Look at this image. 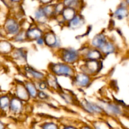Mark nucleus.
I'll use <instances>...</instances> for the list:
<instances>
[{
  "mask_svg": "<svg viewBox=\"0 0 129 129\" xmlns=\"http://www.w3.org/2000/svg\"><path fill=\"white\" fill-rule=\"evenodd\" d=\"M55 53L60 61L73 66L79 64L82 60L79 50L74 47H62Z\"/></svg>",
  "mask_w": 129,
  "mask_h": 129,
  "instance_id": "f257e3e1",
  "label": "nucleus"
},
{
  "mask_svg": "<svg viewBox=\"0 0 129 129\" xmlns=\"http://www.w3.org/2000/svg\"><path fill=\"white\" fill-rule=\"evenodd\" d=\"M49 73L57 78L64 77L72 79L76 73L75 66L69 65L61 61L50 62L48 66Z\"/></svg>",
  "mask_w": 129,
  "mask_h": 129,
  "instance_id": "f03ea898",
  "label": "nucleus"
},
{
  "mask_svg": "<svg viewBox=\"0 0 129 129\" xmlns=\"http://www.w3.org/2000/svg\"><path fill=\"white\" fill-rule=\"evenodd\" d=\"M98 103L103 110L105 116L107 117L117 118L122 117L125 113L123 106L115 102L99 100Z\"/></svg>",
  "mask_w": 129,
  "mask_h": 129,
  "instance_id": "7ed1b4c3",
  "label": "nucleus"
},
{
  "mask_svg": "<svg viewBox=\"0 0 129 129\" xmlns=\"http://www.w3.org/2000/svg\"><path fill=\"white\" fill-rule=\"evenodd\" d=\"M79 107L88 115L96 117H105L103 110L98 102H94L88 100H83L79 102Z\"/></svg>",
  "mask_w": 129,
  "mask_h": 129,
  "instance_id": "20e7f679",
  "label": "nucleus"
},
{
  "mask_svg": "<svg viewBox=\"0 0 129 129\" xmlns=\"http://www.w3.org/2000/svg\"><path fill=\"white\" fill-rule=\"evenodd\" d=\"M44 39L45 41V46L51 50L55 52L62 48L61 40L54 30L50 28L45 30Z\"/></svg>",
  "mask_w": 129,
  "mask_h": 129,
  "instance_id": "39448f33",
  "label": "nucleus"
},
{
  "mask_svg": "<svg viewBox=\"0 0 129 129\" xmlns=\"http://www.w3.org/2000/svg\"><path fill=\"white\" fill-rule=\"evenodd\" d=\"M83 60H98L102 61L105 57L100 50L94 49L89 46V44L84 45L79 49Z\"/></svg>",
  "mask_w": 129,
  "mask_h": 129,
  "instance_id": "423d86ee",
  "label": "nucleus"
},
{
  "mask_svg": "<svg viewBox=\"0 0 129 129\" xmlns=\"http://www.w3.org/2000/svg\"><path fill=\"white\" fill-rule=\"evenodd\" d=\"M83 64L79 65L80 71L91 76L94 77L100 72L102 68V61L98 60H83Z\"/></svg>",
  "mask_w": 129,
  "mask_h": 129,
  "instance_id": "0eeeda50",
  "label": "nucleus"
},
{
  "mask_svg": "<svg viewBox=\"0 0 129 129\" xmlns=\"http://www.w3.org/2000/svg\"><path fill=\"white\" fill-rule=\"evenodd\" d=\"M94 77L81 71H77L71 79L73 86L79 89H86L90 86Z\"/></svg>",
  "mask_w": 129,
  "mask_h": 129,
  "instance_id": "6e6552de",
  "label": "nucleus"
},
{
  "mask_svg": "<svg viewBox=\"0 0 129 129\" xmlns=\"http://www.w3.org/2000/svg\"><path fill=\"white\" fill-rule=\"evenodd\" d=\"M4 28L6 31L7 36H10L12 39L22 30L23 27L21 23L17 18L15 17H10L5 21Z\"/></svg>",
  "mask_w": 129,
  "mask_h": 129,
  "instance_id": "1a4fd4ad",
  "label": "nucleus"
},
{
  "mask_svg": "<svg viewBox=\"0 0 129 129\" xmlns=\"http://www.w3.org/2000/svg\"><path fill=\"white\" fill-rule=\"evenodd\" d=\"M24 74H25L27 79H31L35 82H39L40 81L45 80L46 79L47 74L40 70H38L36 68H34L31 66L26 64L22 67Z\"/></svg>",
  "mask_w": 129,
  "mask_h": 129,
  "instance_id": "9d476101",
  "label": "nucleus"
},
{
  "mask_svg": "<svg viewBox=\"0 0 129 129\" xmlns=\"http://www.w3.org/2000/svg\"><path fill=\"white\" fill-rule=\"evenodd\" d=\"M45 30L42 27L34 23L31 25L26 29V37L28 42H35L39 38L44 37Z\"/></svg>",
  "mask_w": 129,
  "mask_h": 129,
  "instance_id": "9b49d317",
  "label": "nucleus"
},
{
  "mask_svg": "<svg viewBox=\"0 0 129 129\" xmlns=\"http://www.w3.org/2000/svg\"><path fill=\"white\" fill-rule=\"evenodd\" d=\"M14 91H15V93H14L13 96L25 102V103H30V102L31 101V98L26 90L23 81H18L15 86V90Z\"/></svg>",
  "mask_w": 129,
  "mask_h": 129,
  "instance_id": "f8f14e48",
  "label": "nucleus"
},
{
  "mask_svg": "<svg viewBox=\"0 0 129 129\" xmlns=\"http://www.w3.org/2000/svg\"><path fill=\"white\" fill-rule=\"evenodd\" d=\"M26 104L15 96L11 97L9 112L15 115H20L26 110Z\"/></svg>",
  "mask_w": 129,
  "mask_h": 129,
  "instance_id": "ddd939ff",
  "label": "nucleus"
},
{
  "mask_svg": "<svg viewBox=\"0 0 129 129\" xmlns=\"http://www.w3.org/2000/svg\"><path fill=\"white\" fill-rule=\"evenodd\" d=\"M11 56L16 62L22 66V67L27 64L28 51L25 48H15L11 52Z\"/></svg>",
  "mask_w": 129,
  "mask_h": 129,
  "instance_id": "4468645a",
  "label": "nucleus"
},
{
  "mask_svg": "<svg viewBox=\"0 0 129 129\" xmlns=\"http://www.w3.org/2000/svg\"><path fill=\"white\" fill-rule=\"evenodd\" d=\"M108 39L109 38L106 35V34L103 32H100L93 36L88 44L91 47L100 50L105 43L108 41Z\"/></svg>",
  "mask_w": 129,
  "mask_h": 129,
  "instance_id": "2eb2a0df",
  "label": "nucleus"
},
{
  "mask_svg": "<svg viewBox=\"0 0 129 129\" xmlns=\"http://www.w3.org/2000/svg\"><path fill=\"white\" fill-rule=\"evenodd\" d=\"M33 18H34V23L40 26H46L48 22L50 21V19L47 17L46 14L45 13L42 6L38 7L35 10Z\"/></svg>",
  "mask_w": 129,
  "mask_h": 129,
  "instance_id": "dca6fc26",
  "label": "nucleus"
},
{
  "mask_svg": "<svg viewBox=\"0 0 129 129\" xmlns=\"http://www.w3.org/2000/svg\"><path fill=\"white\" fill-rule=\"evenodd\" d=\"M86 20L84 16L79 13L66 25V27L71 30H78L85 25Z\"/></svg>",
  "mask_w": 129,
  "mask_h": 129,
  "instance_id": "f3484780",
  "label": "nucleus"
},
{
  "mask_svg": "<svg viewBox=\"0 0 129 129\" xmlns=\"http://www.w3.org/2000/svg\"><path fill=\"white\" fill-rule=\"evenodd\" d=\"M129 16V7L125 1H122L115 9L113 13V17L115 20H123Z\"/></svg>",
  "mask_w": 129,
  "mask_h": 129,
  "instance_id": "a211bd4d",
  "label": "nucleus"
},
{
  "mask_svg": "<svg viewBox=\"0 0 129 129\" xmlns=\"http://www.w3.org/2000/svg\"><path fill=\"white\" fill-rule=\"evenodd\" d=\"M100 51L103 54V56L105 57L112 54H117L118 51V48L115 42L113 40L109 39L101 49Z\"/></svg>",
  "mask_w": 129,
  "mask_h": 129,
  "instance_id": "6ab92c4d",
  "label": "nucleus"
},
{
  "mask_svg": "<svg viewBox=\"0 0 129 129\" xmlns=\"http://www.w3.org/2000/svg\"><path fill=\"white\" fill-rule=\"evenodd\" d=\"M23 82L29 96L31 98V100H37V96L39 90L37 86L36 82L28 79H26Z\"/></svg>",
  "mask_w": 129,
  "mask_h": 129,
  "instance_id": "aec40b11",
  "label": "nucleus"
},
{
  "mask_svg": "<svg viewBox=\"0 0 129 129\" xmlns=\"http://www.w3.org/2000/svg\"><path fill=\"white\" fill-rule=\"evenodd\" d=\"M45 79L48 83L49 89H50L51 91H55L57 93H59L60 90H62L61 87L58 83L56 76L48 73V74H47V77Z\"/></svg>",
  "mask_w": 129,
  "mask_h": 129,
  "instance_id": "412c9836",
  "label": "nucleus"
},
{
  "mask_svg": "<svg viewBox=\"0 0 129 129\" xmlns=\"http://www.w3.org/2000/svg\"><path fill=\"white\" fill-rule=\"evenodd\" d=\"M78 11H77L75 9L71 8H66L65 7L64 11H62V14L60 15L62 18L65 22L66 25L68 22L74 18L78 13H79Z\"/></svg>",
  "mask_w": 129,
  "mask_h": 129,
  "instance_id": "4be33fe9",
  "label": "nucleus"
},
{
  "mask_svg": "<svg viewBox=\"0 0 129 129\" xmlns=\"http://www.w3.org/2000/svg\"><path fill=\"white\" fill-rule=\"evenodd\" d=\"M63 4L66 8H71L80 12L83 8V0H63Z\"/></svg>",
  "mask_w": 129,
  "mask_h": 129,
  "instance_id": "5701e85b",
  "label": "nucleus"
},
{
  "mask_svg": "<svg viewBox=\"0 0 129 129\" xmlns=\"http://www.w3.org/2000/svg\"><path fill=\"white\" fill-rule=\"evenodd\" d=\"M14 49L15 47L10 42L7 41V40L0 41V54H11Z\"/></svg>",
  "mask_w": 129,
  "mask_h": 129,
  "instance_id": "b1692460",
  "label": "nucleus"
},
{
  "mask_svg": "<svg viewBox=\"0 0 129 129\" xmlns=\"http://www.w3.org/2000/svg\"><path fill=\"white\" fill-rule=\"evenodd\" d=\"M91 125L93 126L94 129H113V127L107 120L100 118L92 122Z\"/></svg>",
  "mask_w": 129,
  "mask_h": 129,
  "instance_id": "393cba45",
  "label": "nucleus"
},
{
  "mask_svg": "<svg viewBox=\"0 0 129 129\" xmlns=\"http://www.w3.org/2000/svg\"><path fill=\"white\" fill-rule=\"evenodd\" d=\"M58 93L59 94V96H60V98H61L64 101V102H66L67 104L73 105L75 103V97L74 96V95L71 94L69 92H66L65 91L60 90Z\"/></svg>",
  "mask_w": 129,
  "mask_h": 129,
  "instance_id": "a878e982",
  "label": "nucleus"
},
{
  "mask_svg": "<svg viewBox=\"0 0 129 129\" xmlns=\"http://www.w3.org/2000/svg\"><path fill=\"white\" fill-rule=\"evenodd\" d=\"M11 97L8 95H3L0 97V110L6 112L10 109Z\"/></svg>",
  "mask_w": 129,
  "mask_h": 129,
  "instance_id": "bb28decb",
  "label": "nucleus"
},
{
  "mask_svg": "<svg viewBox=\"0 0 129 129\" xmlns=\"http://www.w3.org/2000/svg\"><path fill=\"white\" fill-rule=\"evenodd\" d=\"M11 39H12V41L13 42L19 43V44H21V43L28 42L26 30H25V29H22L18 34H16V35H15V37H13Z\"/></svg>",
  "mask_w": 129,
  "mask_h": 129,
  "instance_id": "cd10ccee",
  "label": "nucleus"
},
{
  "mask_svg": "<svg viewBox=\"0 0 129 129\" xmlns=\"http://www.w3.org/2000/svg\"><path fill=\"white\" fill-rule=\"evenodd\" d=\"M44 12L46 14L47 17L50 20L54 19L55 18V3H52L50 5L42 6Z\"/></svg>",
  "mask_w": 129,
  "mask_h": 129,
  "instance_id": "c85d7f7f",
  "label": "nucleus"
},
{
  "mask_svg": "<svg viewBox=\"0 0 129 129\" xmlns=\"http://www.w3.org/2000/svg\"><path fill=\"white\" fill-rule=\"evenodd\" d=\"M61 126L55 121L49 120L43 122L40 125V129H60Z\"/></svg>",
  "mask_w": 129,
  "mask_h": 129,
  "instance_id": "c756f323",
  "label": "nucleus"
},
{
  "mask_svg": "<svg viewBox=\"0 0 129 129\" xmlns=\"http://www.w3.org/2000/svg\"><path fill=\"white\" fill-rule=\"evenodd\" d=\"M64 8H65V6L62 1H57V3H55V17L61 15Z\"/></svg>",
  "mask_w": 129,
  "mask_h": 129,
  "instance_id": "7c9ffc66",
  "label": "nucleus"
},
{
  "mask_svg": "<svg viewBox=\"0 0 129 129\" xmlns=\"http://www.w3.org/2000/svg\"><path fill=\"white\" fill-rule=\"evenodd\" d=\"M50 98V95L48 94L47 91H39L37 100L42 101V102H45V101L49 100Z\"/></svg>",
  "mask_w": 129,
  "mask_h": 129,
  "instance_id": "2f4dec72",
  "label": "nucleus"
},
{
  "mask_svg": "<svg viewBox=\"0 0 129 129\" xmlns=\"http://www.w3.org/2000/svg\"><path fill=\"white\" fill-rule=\"evenodd\" d=\"M36 84L39 91H46L48 89H49V85H48V83L47 82L46 79L37 82Z\"/></svg>",
  "mask_w": 129,
  "mask_h": 129,
  "instance_id": "473e14b6",
  "label": "nucleus"
},
{
  "mask_svg": "<svg viewBox=\"0 0 129 129\" xmlns=\"http://www.w3.org/2000/svg\"><path fill=\"white\" fill-rule=\"evenodd\" d=\"M35 43L37 44V45H38V46L39 47L45 46V41H44V37L39 38V39H37V40L35 42Z\"/></svg>",
  "mask_w": 129,
  "mask_h": 129,
  "instance_id": "72a5a7b5",
  "label": "nucleus"
},
{
  "mask_svg": "<svg viewBox=\"0 0 129 129\" xmlns=\"http://www.w3.org/2000/svg\"><path fill=\"white\" fill-rule=\"evenodd\" d=\"M40 3V6H45V5H50L53 3L54 0H38Z\"/></svg>",
  "mask_w": 129,
  "mask_h": 129,
  "instance_id": "f704fd0d",
  "label": "nucleus"
},
{
  "mask_svg": "<svg viewBox=\"0 0 129 129\" xmlns=\"http://www.w3.org/2000/svg\"><path fill=\"white\" fill-rule=\"evenodd\" d=\"M60 129H79V127L73 125H65L61 127Z\"/></svg>",
  "mask_w": 129,
  "mask_h": 129,
  "instance_id": "c9c22d12",
  "label": "nucleus"
},
{
  "mask_svg": "<svg viewBox=\"0 0 129 129\" xmlns=\"http://www.w3.org/2000/svg\"><path fill=\"white\" fill-rule=\"evenodd\" d=\"M79 129H94L91 125L88 123H83L79 127Z\"/></svg>",
  "mask_w": 129,
  "mask_h": 129,
  "instance_id": "e433bc0d",
  "label": "nucleus"
},
{
  "mask_svg": "<svg viewBox=\"0 0 129 129\" xmlns=\"http://www.w3.org/2000/svg\"><path fill=\"white\" fill-rule=\"evenodd\" d=\"M23 0H7V1L10 5H13V4H19Z\"/></svg>",
  "mask_w": 129,
  "mask_h": 129,
  "instance_id": "4c0bfd02",
  "label": "nucleus"
},
{
  "mask_svg": "<svg viewBox=\"0 0 129 129\" xmlns=\"http://www.w3.org/2000/svg\"><path fill=\"white\" fill-rule=\"evenodd\" d=\"M6 126L3 122H2L1 121H0V129H6Z\"/></svg>",
  "mask_w": 129,
  "mask_h": 129,
  "instance_id": "58836bf2",
  "label": "nucleus"
},
{
  "mask_svg": "<svg viewBox=\"0 0 129 129\" xmlns=\"http://www.w3.org/2000/svg\"><path fill=\"white\" fill-rule=\"evenodd\" d=\"M124 1H125V2L126 3V4L127 5V6L129 7V0H124Z\"/></svg>",
  "mask_w": 129,
  "mask_h": 129,
  "instance_id": "ea45409f",
  "label": "nucleus"
},
{
  "mask_svg": "<svg viewBox=\"0 0 129 129\" xmlns=\"http://www.w3.org/2000/svg\"><path fill=\"white\" fill-rule=\"evenodd\" d=\"M57 1H62L63 0H57Z\"/></svg>",
  "mask_w": 129,
  "mask_h": 129,
  "instance_id": "a19ab883",
  "label": "nucleus"
}]
</instances>
